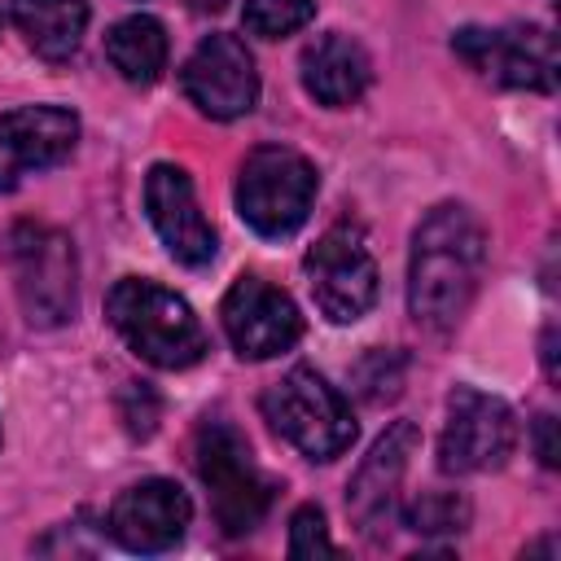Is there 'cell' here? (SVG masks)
Here are the masks:
<instances>
[{
  "label": "cell",
  "instance_id": "cell-1",
  "mask_svg": "<svg viewBox=\"0 0 561 561\" xmlns=\"http://www.w3.org/2000/svg\"><path fill=\"white\" fill-rule=\"evenodd\" d=\"M486 272V228L482 219L460 206H434L412 232L408 259V311L430 333H451L482 285Z\"/></svg>",
  "mask_w": 561,
  "mask_h": 561
},
{
  "label": "cell",
  "instance_id": "cell-2",
  "mask_svg": "<svg viewBox=\"0 0 561 561\" xmlns=\"http://www.w3.org/2000/svg\"><path fill=\"white\" fill-rule=\"evenodd\" d=\"M105 316L114 333L153 368H188L206 355V329L193 307L158 280L123 276L105 294Z\"/></svg>",
  "mask_w": 561,
  "mask_h": 561
},
{
  "label": "cell",
  "instance_id": "cell-3",
  "mask_svg": "<svg viewBox=\"0 0 561 561\" xmlns=\"http://www.w3.org/2000/svg\"><path fill=\"white\" fill-rule=\"evenodd\" d=\"M267 425L298 447L307 460H333L355 443V421L346 399L307 364L289 368L280 381H272L259 399Z\"/></svg>",
  "mask_w": 561,
  "mask_h": 561
},
{
  "label": "cell",
  "instance_id": "cell-4",
  "mask_svg": "<svg viewBox=\"0 0 561 561\" xmlns=\"http://www.w3.org/2000/svg\"><path fill=\"white\" fill-rule=\"evenodd\" d=\"M320 175L289 145H259L237 171V215L259 237H289L307 224Z\"/></svg>",
  "mask_w": 561,
  "mask_h": 561
},
{
  "label": "cell",
  "instance_id": "cell-5",
  "mask_svg": "<svg viewBox=\"0 0 561 561\" xmlns=\"http://www.w3.org/2000/svg\"><path fill=\"white\" fill-rule=\"evenodd\" d=\"M193 460H197V478L210 491L215 526L228 539L250 535L267 517V504H272V491L276 486L259 473V465H254L250 443L241 438V430L228 425V421H206L197 430Z\"/></svg>",
  "mask_w": 561,
  "mask_h": 561
},
{
  "label": "cell",
  "instance_id": "cell-6",
  "mask_svg": "<svg viewBox=\"0 0 561 561\" xmlns=\"http://www.w3.org/2000/svg\"><path fill=\"white\" fill-rule=\"evenodd\" d=\"M4 259H9L13 289L31 324L53 329L75 316L79 263H75V245L66 232L48 224H13L4 237Z\"/></svg>",
  "mask_w": 561,
  "mask_h": 561
},
{
  "label": "cell",
  "instance_id": "cell-7",
  "mask_svg": "<svg viewBox=\"0 0 561 561\" xmlns=\"http://www.w3.org/2000/svg\"><path fill=\"white\" fill-rule=\"evenodd\" d=\"M451 53L500 88H526V92H552L561 75L557 39L543 26L513 22V26H460L451 35Z\"/></svg>",
  "mask_w": 561,
  "mask_h": 561
},
{
  "label": "cell",
  "instance_id": "cell-8",
  "mask_svg": "<svg viewBox=\"0 0 561 561\" xmlns=\"http://www.w3.org/2000/svg\"><path fill=\"white\" fill-rule=\"evenodd\" d=\"M517 447V416L500 394L456 386L447 394V421L438 434V469L443 473H486L500 469Z\"/></svg>",
  "mask_w": 561,
  "mask_h": 561
},
{
  "label": "cell",
  "instance_id": "cell-9",
  "mask_svg": "<svg viewBox=\"0 0 561 561\" xmlns=\"http://www.w3.org/2000/svg\"><path fill=\"white\" fill-rule=\"evenodd\" d=\"M311 298L324 320L355 324L377 302V259L355 224H333L302 259Z\"/></svg>",
  "mask_w": 561,
  "mask_h": 561
},
{
  "label": "cell",
  "instance_id": "cell-10",
  "mask_svg": "<svg viewBox=\"0 0 561 561\" xmlns=\"http://www.w3.org/2000/svg\"><path fill=\"white\" fill-rule=\"evenodd\" d=\"M180 88L206 118L228 123V118H241V114L254 110L259 70H254L250 48L237 35L215 31L188 53V61L180 70Z\"/></svg>",
  "mask_w": 561,
  "mask_h": 561
},
{
  "label": "cell",
  "instance_id": "cell-11",
  "mask_svg": "<svg viewBox=\"0 0 561 561\" xmlns=\"http://www.w3.org/2000/svg\"><path fill=\"white\" fill-rule=\"evenodd\" d=\"M219 320L241 359H272L302 337V316L294 298L263 276H237L219 302Z\"/></svg>",
  "mask_w": 561,
  "mask_h": 561
},
{
  "label": "cell",
  "instance_id": "cell-12",
  "mask_svg": "<svg viewBox=\"0 0 561 561\" xmlns=\"http://www.w3.org/2000/svg\"><path fill=\"white\" fill-rule=\"evenodd\" d=\"M416 447H421V430L412 421H394L373 443V451L359 460V469L346 486V513L368 543H377L390 530L394 508H399V486H403V473H408Z\"/></svg>",
  "mask_w": 561,
  "mask_h": 561
},
{
  "label": "cell",
  "instance_id": "cell-13",
  "mask_svg": "<svg viewBox=\"0 0 561 561\" xmlns=\"http://www.w3.org/2000/svg\"><path fill=\"white\" fill-rule=\"evenodd\" d=\"M145 215L162 237L167 254L184 267H206L215 259V228L206 224L193 180L175 162H153L145 175Z\"/></svg>",
  "mask_w": 561,
  "mask_h": 561
},
{
  "label": "cell",
  "instance_id": "cell-14",
  "mask_svg": "<svg viewBox=\"0 0 561 561\" xmlns=\"http://www.w3.org/2000/svg\"><path fill=\"white\" fill-rule=\"evenodd\" d=\"M79 118L66 105H22L0 114V188H18L26 175L70 158Z\"/></svg>",
  "mask_w": 561,
  "mask_h": 561
},
{
  "label": "cell",
  "instance_id": "cell-15",
  "mask_svg": "<svg viewBox=\"0 0 561 561\" xmlns=\"http://www.w3.org/2000/svg\"><path fill=\"white\" fill-rule=\"evenodd\" d=\"M188 517H193V504H188L180 482L145 478V482H131L110 504L105 526L127 552H167L184 539Z\"/></svg>",
  "mask_w": 561,
  "mask_h": 561
},
{
  "label": "cell",
  "instance_id": "cell-16",
  "mask_svg": "<svg viewBox=\"0 0 561 561\" xmlns=\"http://www.w3.org/2000/svg\"><path fill=\"white\" fill-rule=\"evenodd\" d=\"M298 70H302V88H307L320 105H329V110L355 105V101L368 92V83H373V61H368V53H364L351 35H342V31L316 35V39L302 48Z\"/></svg>",
  "mask_w": 561,
  "mask_h": 561
},
{
  "label": "cell",
  "instance_id": "cell-17",
  "mask_svg": "<svg viewBox=\"0 0 561 561\" xmlns=\"http://www.w3.org/2000/svg\"><path fill=\"white\" fill-rule=\"evenodd\" d=\"M9 13L44 61L75 57L88 31V0H9Z\"/></svg>",
  "mask_w": 561,
  "mask_h": 561
},
{
  "label": "cell",
  "instance_id": "cell-18",
  "mask_svg": "<svg viewBox=\"0 0 561 561\" xmlns=\"http://www.w3.org/2000/svg\"><path fill=\"white\" fill-rule=\"evenodd\" d=\"M105 57L110 66L136 83V88H149L162 70H167V26L149 13H131L123 22L110 26L105 35Z\"/></svg>",
  "mask_w": 561,
  "mask_h": 561
},
{
  "label": "cell",
  "instance_id": "cell-19",
  "mask_svg": "<svg viewBox=\"0 0 561 561\" xmlns=\"http://www.w3.org/2000/svg\"><path fill=\"white\" fill-rule=\"evenodd\" d=\"M403 526L416 535H460L469 526V500L456 491H425L403 508Z\"/></svg>",
  "mask_w": 561,
  "mask_h": 561
},
{
  "label": "cell",
  "instance_id": "cell-20",
  "mask_svg": "<svg viewBox=\"0 0 561 561\" xmlns=\"http://www.w3.org/2000/svg\"><path fill=\"white\" fill-rule=\"evenodd\" d=\"M316 18V0H245V31L259 39H280Z\"/></svg>",
  "mask_w": 561,
  "mask_h": 561
},
{
  "label": "cell",
  "instance_id": "cell-21",
  "mask_svg": "<svg viewBox=\"0 0 561 561\" xmlns=\"http://www.w3.org/2000/svg\"><path fill=\"white\" fill-rule=\"evenodd\" d=\"M351 386L364 403H386L403 390V355L399 351H368L351 368Z\"/></svg>",
  "mask_w": 561,
  "mask_h": 561
},
{
  "label": "cell",
  "instance_id": "cell-22",
  "mask_svg": "<svg viewBox=\"0 0 561 561\" xmlns=\"http://www.w3.org/2000/svg\"><path fill=\"white\" fill-rule=\"evenodd\" d=\"M289 557L294 561H316V557H337L333 539H329V526H324V513L316 504H302L294 517H289Z\"/></svg>",
  "mask_w": 561,
  "mask_h": 561
},
{
  "label": "cell",
  "instance_id": "cell-23",
  "mask_svg": "<svg viewBox=\"0 0 561 561\" xmlns=\"http://www.w3.org/2000/svg\"><path fill=\"white\" fill-rule=\"evenodd\" d=\"M530 434H535V456H539V465L557 469V465H561V443H557V416H552V412H539V416L530 421Z\"/></svg>",
  "mask_w": 561,
  "mask_h": 561
},
{
  "label": "cell",
  "instance_id": "cell-24",
  "mask_svg": "<svg viewBox=\"0 0 561 561\" xmlns=\"http://www.w3.org/2000/svg\"><path fill=\"white\" fill-rule=\"evenodd\" d=\"M539 355H543V373H548V381H561V368H557V324H548V329H543Z\"/></svg>",
  "mask_w": 561,
  "mask_h": 561
},
{
  "label": "cell",
  "instance_id": "cell-25",
  "mask_svg": "<svg viewBox=\"0 0 561 561\" xmlns=\"http://www.w3.org/2000/svg\"><path fill=\"white\" fill-rule=\"evenodd\" d=\"M184 4H188L193 13H219V9L228 4V0H184Z\"/></svg>",
  "mask_w": 561,
  "mask_h": 561
}]
</instances>
